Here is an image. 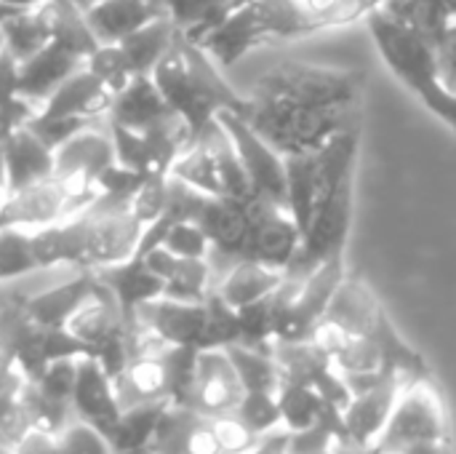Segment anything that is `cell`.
I'll list each match as a JSON object with an SVG mask.
<instances>
[{
  "label": "cell",
  "instance_id": "cell-1",
  "mask_svg": "<svg viewBox=\"0 0 456 454\" xmlns=\"http://www.w3.org/2000/svg\"><path fill=\"white\" fill-rule=\"evenodd\" d=\"M168 107L187 123L192 142L216 120L222 110L243 112L246 96H240L216 70V62L187 35L176 32L168 54L150 72Z\"/></svg>",
  "mask_w": 456,
  "mask_h": 454
},
{
  "label": "cell",
  "instance_id": "cell-2",
  "mask_svg": "<svg viewBox=\"0 0 456 454\" xmlns=\"http://www.w3.org/2000/svg\"><path fill=\"white\" fill-rule=\"evenodd\" d=\"M326 29L305 0H246L232 8L198 45L222 67L273 40H297Z\"/></svg>",
  "mask_w": 456,
  "mask_h": 454
},
{
  "label": "cell",
  "instance_id": "cell-3",
  "mask_svg": "<svg viewBox=\"0 0 456 454\" xmlns=\"http://www.w3.org/2000/svg\"><path fill=\"white\" fill-rule=\"evenodd\" d=\"M363 19L387 70L456 134V96L441 78L438 48L382 8L369 11Z\"/></svg>",
  "mask_w": 456,
  "mask_h": 454
},
{
  "label": "cell",
  "instance_id": "cell-4",
  "mask_svg": "<svg viewBox=\"0 0 456 454\" xmlns=\"http://www.w3.org/2000/svg\"><path fill=\"white\" fill-rule=\"evenodd\" d=\"M358 112L361 110L315 107L289 96L251 91L240 115L281 155H299L321 150L345 128L358 126Z\"/></svg>",
  "mask_w": 456,
  "mask_h": 454
},
{
  "label": "cell",
  "instance_id": "cell-5",
  "mask_svg": "<svg viewBox=\"0 0 456 454\" xmlns=\"http://www.w3.org/2000/svg\"><path fill=\"white\" fill-rule=\"evenodd\" d=\"M366 88V75L350 67H323L305 62H283L256 78L254 91L289 96L315 107L358 110Z\"/></svg>",
  "mask_w": 456,
  "mask_h": 454
},
{
  "label": "cell",
  "instance_id": "cell-6",
  "mask_svg": "<svg viewBox=\"0 0 456 454\" xmlns=\"http://www.w3.org/2000/svg\"><path fill=\"white\" fill-rule=\"evenodd\" d=\"M452 442L449 433V412L441 388L433 383V377H414L406 380L398 401L393 407V415L374 442V447L382 450H406L417 444H438Z\"/></svg>",
  "mask_w": 456,
  "mask_h": 454
},
{
  "label": "cell",
  "instance_id": "cell-7",
  "mask_svg": "<svg viewBox=\"0 0 456 454\" xmlns=\"http://www.w3.org/2000/svg\"><path fill=\"white\" fill-rule=\"evenodd\" d=\"M353 179H345L326 201L318 206L315 217L310 219L307 230L302 233L299 249L286 268L291 278H307L315 268L334 257H345L350 227H353Z\"/></svg>",
  "mask_w": 456,
  "mask_h": 454
},
{
  "label": "cell",
  "instance_id": "cell-8",
  "mask_svg": "<svg viewBox=\"0 0 456 454\" xmlns=\"http://www.w3.org/2000/svg\"><path fill=\"white\" fill-rule=\"evenodd\" d=\"M216 118L235 144V153L246 169L254 195L286 206V158L273 144H267L246 123V118L240 112L222 110Z\"/></svg>",
  "mask_w": 456,
  "mask_h": 454
},
{
  "label": "cell",
  "instance_id": "cell-9",
  "mask_svg": "<svg viewBox=\"0 0 456 454\" xmlns=\"http://www.w3.org/2000/svg\"><path fill=\"white\" fill-rule=\"evenodd\" d=\"M347 260L345 257H334L329 262H323L321 268H315L297 289L294 300L289 302V308L281 313L278 326H275V343H302L310 340L313 329L318 326V321L323 318L334 292L339 289V284L347 276Z\"/></svg>",
  "mask_w": 456,
  "mask_h": 454
},
{
  "label": "cell",
  "instance_id": "cell-10",
  "mask_svg": "<svg viewBox=\"0 0 456 454\" xmlns=\"http://www.w3.org/2000/svg\"><path fill=\"white\" fill-rule=\"evenodd\" d=\"M248 214H251V227H248L243 260L262 262L267 268L286 273L302 241V230L294 222L291 211L281 203L254 195L248 201Z\"/></svg>",
  "mask_w": 456,
  "mask_h": 454
},
{
  "label": "cell",
  "instance_id": "cell-11",
  "mask_svg": "<svg viewBox=\"0 0 456 454\" xmlns=\"http://www.w3.org/2000/svg\"><path fill=\"white\" fill-rule=\"evenodd\" d=\"M246 391L240 385V377L227 356L224 348H208L198 353L195 367V385L190 396V409L214 417L235 412L243 401Z\"/></svg>",
  "mask_w": 456,
  "mask_h": 454
},
{
  "label": "cell",
  "instance_id": "cell-12",
  "mask_svg": "<svg viewBox=\"0 0 456 454\" xmlns=\"http://www.w3.org/2000/svg\"><path fill=\"white\" fill-rule=\"evenodd\" d=\"M134 318L166 345H184V348L206 351V326H208L206 300L179 302V300L158 297L142 305Z\"/></svg>",
  "mask_w": 456,
  "mask_h": 454
},
{
  "label": "cell",
  "instance_id": "cell-13",
  "mask_svg": "<svg viewBox=\"0 0 456 454\" xmlns=\"http://www.w3.org/2000/svg\"><path fill=\"white\" fill-rule=\"evenodd\" d=\"M110 163H115V147L107 128V118L104 126H99L96 120L53 150V174L83 185H94V179Z\"/></svg>",
  "mask_w": 456,
  "mask_h": 454
},
{
  "label": "cell",
  "instance_id": "cell-14",
  "mask_svg": "<svg viewBox=\"0 0 456 454\" xmlns=\"http://www.w3.org/2000/svg\"><path fill=\"white\" fill-rule=\"evenodd\" d=\"M72 415L80 423L94 425L104 436L115 428L123 409L112 391V377L102 369L94 356L77 359L75 391H72Z\"/></svg>",
  "mask_w": 456,
  "mask_h": 454
},
{
  "label": "cell",
  "instance_id": "cell-15",
  "mask_svg": "<svg viewBox=\"0 0 456 454\" xmlns=\"http://www.w3.org/2000/svg\"><path fill=\"white\" fill-rule=\"evenodd\" d=\"M406 377H390L363 393H355L347 407L342 409V428H345V444L353 447H371L379 433L385 431L393 407L398 401V393L403 388Z\"/></svg>",
  "mask_w": 456,
  "mask_h": 454
},
{
  "label": "cell",
  "instance_id": "cell-16",
  "mask_svg": "<svg viewBox=\"0 0 456 454\" xmlns=\"http://www.w3.org/2000/svg\"><path fill=\"white\" fill-rule=\"evenodd\" d=\"M152 454H222L211 420L190 407L168 404L150 442Z\"/></svg>",
  "mask_w": 456,
  "mask_h": 454
},
{
  "label": "cell",
  "instance_id": "cell-17",
  "mask_svg": "<svg viewBox=\"0 0 456 454\" xmlns=\"http://www.w3.org/2000/svg\"><path fill=\"white\" fill-rule=\"evenodd\" d=\"M166 348L131 356L126 361V367L112 377V391H115V399L123 412L134 409V407H144V404L168 401L171 385H168V369H166V359H163Z\"/></svg>",
  "mask_w": 456,
  "mask_h": 454
},
{
  "label": "cell",
  "instance_id": "cell-18",
  "mask_svg": "<svg viewBox=\"0 0 456 454\" xmlns=\"http://www.w3.org/2000/svg\"><path fill=\"white\" fill-rule=\"evenodd\" d=\"M83 64L86 59H80L61 43L51 40L19 64V96L37 107Z\"/></svg>",
  "mask_w": 456,
  "mask_h": 454
},
{
  "label": "cell",
  "instance_id": "cell-19",
  "mask_svg": "<svg viewBox=\"0 0 456 454\" xmlns=\"http://www.w3.org/2000/svg\"><path fill=\"white\" fill-rule=\"evenodd\" d=\"M32 428V380L0 348V450L11 452Z\"/></svg>",
  "mask_w": 456,
  "mask_h": 454
},
{
  "label": "cell",
  "instance_id": "cell-20",
  "mask_svg": "<svg viewBox=\"0 0 456 454\" xmlns=\"http://www.w3.org/2000/svg\"><path fill=\"white\" fill-rule=\"evenodd\" d=\"M110 102L112 94L83 64L43 104H37L35 115L37 118H107Z\"/></svg>",
  "mask_w": 456,
  "mask_h": 454
},
{
  "label": "cell",
  "instance_id": "cell-21",
  "mask_svg": "<svg viewBox=\"0 0 456 454\" xmlns=\"http://www.w3.org/2000/svg\"><path fill=\"white\" fill-rule=\"evenodd\" d=\"M3 166H5V193L27 187L48 174H53V150L40 142V136L19 126L3 142Z\"/></svg>",
  "mask_w": 456,
  "mask_h": 454
},
{
  "label": "cell",
  "instance_id": "cell-22",
  "mask_svg": "<svg viewBox=\"0 0 456 454\" xmlns=\"http://www.w3.org/2000/svg\"><path fill=\"white\" fill-rule=\"evenodd\" d=\"M96 278L112 292L126 321H134L136 310L142 305L163 297V289H166V281L158 278L139 257H131L126 262L96 270Z\"/></svg>",
  "mask_w": 456,
  "mask_h": 454
},
{
  "label": "cell",
  "instance_id": "cell-23",
  "mask_svg": "<svg viewBox=\"0 0 456 454\" xmlns=\"http://www.w3.org/2000/svg\"><path fill=\"white\" fill-rule=\"evenodd\" d=\"M94 289H96V273L83 270L77 278L67 284L51 286L32 297H21V308L35 324L45 329H64L72 313L94 294Z\"/></svg>",
  "mask_w": 456,
  "mask_h": 454
},
{
  "label": "cell",
  "instance_id": "cell-24",
  "mask_svg": "<svg viewBox=\"0 0 456 454\" xmlns=\"http://www.w3.org/2000/svg\"><path fill=\"white\" fill-rule=\"evenodd\" d=\"M171 112L174 110L168 107V102L158 91L155 80L150 75H134L128 80V86L112 96L110 110H107V120L126 126V128H134V131H144L147 126L163 120Z\"/></svg>",
  "mask_w": 456,
  "mask_h": 454
},
{
  "label": "cell",
  "instance_id": "cell-25",
  "mask_svg": "<svg viewBox=\"0 0 456 454\" xmlns=\"http://www.w3.org/2000/svg\"><path fill=\"white\" fill-rule=\"evenodd\" d=\"M83 13L99 43H120L128 32L139 29L163 11H158L150 0H94Z\"/></svg>",
  "mask_w": 456,
  "mask_h": 454
},
{
  "label": "cell",
  "instance_id": "cell-26",
  "mask_svg": "<svg viewBox=\"0 0 456 454\" xmlns=\"http://www.w3.org/2000/svg\"><path fill=\"white\" fill-rule=\"evenodd\" d=\"M283 270L267 268L262 262H251V260H240L235 265H230L216 281H214V292L230 305V308H246L262 297H267L270 292H275L283 281Z\"/></svg>",
  "mask_w": 456,
  "mask_h": 454
},
{
  "label": "cell",
  "instance_id": "cell-27",
  "mask_svg": "<svg viewBox=\"0 0 456 454\" xmlns=\"http://www.w3.org/2000/svg\"><path fill=\"white\" fill-rule=\"evenodd\" d=\"M176 24L160 13L155 19H150L147 24H142L139 29L128 32L118 45L123 51V56L128 59L134 75H150L155 70V64L168 54V48L176 40Z\"/></svg>",
  "mask_w": 456,
  "mask_h": 454
},
{
  "label": "cell",
  "instance_id": "cell-28",
  "mask_svg": "<svg viewBox=\"0 0 456 454\" xmlns=\"http://www.w3.org/2000/svg\"><path fill=\"white\" fill-rule=\"evenodd\" d=\"M3 48L21 64L32 54H37L45 43H51V13L48 5L11 11L0 19Z\"/></svg>",
  "mask_w": 456,
  "mask_h": 454
},
{
  "label": "cell",
  "instance_id": "cell-29",
  "mask_svg": "<svg viewBox=\"0 0 456 454\" xmlns=\"http://www.w3.org/2000/svg\"><path fill=\"white\" fill-rule=\"evenodd\" d=\"M379 8L409 29H414L417 35H422L425 40H430L436 48L456 21L444 0H385Z\"/></svg>",
  "mask_w": 456,
  "mask_h": 454
},
{
  "label": "cell",
  "instance_id": "cell-30",
  "mask_svg": "<svg viewBox=\"0 0 456 454\" xmlns=\"http://www.w3.org/2000/svg\"><path fill=\"white\" fill-rule=\"evenodd\" d=\"M278 409H281V425L289 433H297V431H307L315 423H321L326 417V412L334 409V407H329L323 401V396L313 385H305V383L283 380L281 377V385H278Z\"/></svg>",
  "mask_w": 456,
  "mask_h": 454
},
{
  "label": "cell",
  "instance_id": "cell-31",
  "mask_svg": "<svg viewBox=\"0 0 456 454\" xmlns=\"http://www.w3.org/2000/svg\"><path fill=\"white\" fill-rule=\"evenodd\" d=\"M45 5L51 13V40L86 59L99 45V40L88 27L83 8L72 0H45Z\"/></svg>",
  "mask_w": 456,
  "mask_h": 454
},
{
  "label": "cell",
  "instance_id": "cell-32",
  "mask_svg": "<svg viewBox=\"0 0 456 454\" xmlns=\"http://www.w3.org/2000/svg\"><path fill=\"white\" fill-rule=\"evenodd\" d=\"M232 11V0H168L166 16L176 24L182 35L200 43L227 13Z\"/></svg>",
  "mask_w": 456,
  "mask_h": 454
},
{
  "label": "cell",
  "instance_id": "cell-33",
  "mask_svg": "<svg viewBox=\"0 0 456 454\" xmlns=\"http://www.w3.org/2000/svg\"><path fill=\"white\" fill-rule=\"evenodd\" d=\"M166 407H168V401L126 409L120 415V420L115 423V428L107 433V442H110L112 452H131V450L150 447V442L155 436V428H158V420H160Z\"/></svg>",
  "mask_w": 456,
  "mask_h": 454
},
{
  "label": "cell",
  "instance_id": "cell-34",
  "mask_svg": "<svg viewBox=\"0 0 456 454\" xmlns=\"http://www.w3.org/2000/svg\"><path fill=\"white\" fill-rule=\"evenodd\" d=\"M224 351H227L246 393H278L281 369H278L273 353L254 351L246 345H230Z\"/></svg>",
  "mask_w": 456,
  "mask_h": 454
},
{
  "label": "cell",
  "instance_id": "cell-35",
  "mask_svg": "<svg viewBox=\"0 0 456 454\" xmlns=\"http://www.w3.org/2000/svg\"><path fill=\"white\" fill-rule=\"evenodd\" d=\"M214 289V273L208 260H190L179 257L171 276L166 278L163 297L179 302H203Z\"/></svg>",
  "mask_w": 456,
  "mask_h": 454
},
{
  "label": "cell",
  "instance_id": "cell-36",
  "mask_svg": "<svg viewBox=\"0 0 456 454\" xmlns=\"http://www.w3.org/2000/svg\"><path fill=\"white\" fill-rule=\"evenodd\" d=\"M171 174L179 177L182 182H187L190 187L206 193V195H219L214 155L203 139H195L187 150H182V155L171 166Z\"/></svg>",
  "mask_w": 456,
  "mask_h": 454
},
{
  "label": "cell",
  "instance_id": "cell-37",
  "mask_svg": "<svg viewBox=\"0 0 456 454\" xmlns=\"http://www.w3.org/2000/svg\"><path fill=\"white\" fill-rule=\"evenodd\" d=\"M37 270V262L29 249V230L0 227V284L29 276Z\"/></svg>",
  "mask_w": 456,
  "mask_h": 454
},
{
  "label": "cell",
  "instance_id": "cell-38",
  "mask_svg": "<svg viewBox=\"0 0 456 454\" xmlns=\"http://www.w3.org/2000/svg\"><path fill=\"white\" fill-rule=\"evenodd\" d=\"M86 70H91L104 88L115 96L118 91H123L128 86V80L134 78V70L128 64V59L123 56L118 43H99L88 56H86Z\"/></svg>",
  "mask_w": 456,
  "mask_h": 454
},
{
  "label": "cell",
  "instance_id": "cell-39",
  "mask_svg": "<svg viewBox=\"0 0 456 454\" xmlns=\"http://www.w3.org/2000/svg\"><path fill=\"white\" fill-rule=\"evenodd\" d=\"M208 420H211V428H214L216 442L222 447V454H248L262 442V436L246 420H240L238 412L214 415Z\"/></svg>",
  "mask_w": 456,
  "mask_h": 454
},
{
  "label": "cell",
  "instance_id": "cell-40",
  "mask_svg": "<svg viewBox=\"0 0 456 454\" xmlns=\"http://www.w3.org/2000/svg\"><path fill=\"white\" fill-rule=\"evenodd\" d=\"M168 252H174L176 257H190V260H208L211 254V241L203 233V227L195 219H179L174 222L163 241H160Z\"/></svg>",
  "mask_w": 456,
  "mask_h": 454
},
{
  "label": "cell",
  "instance_id": "cell-41",
  "mask_svg": "<svg viewBox=\"0 0 456 454\" xmlns=\"http://www.w3.org/2000/svg\"><path fill=\"white\" fill-rule=\"evenodd\" d=\"M166 198H168V174H147L144 182L139 185V190L134 193L128 211L144 225L155 222L163 209H166Z\"/></svg>",
  "mask_w": 456,
  "mask_h": 454
},
{
  "label": "cell",
  "instance_id": "cell-42",
  "mask_svg": "<svg viewBox=\"0 0 456 454\" xmlns=\"http://www.w3.org/2000/svg\"><path fill=\"white\" fill-rule=\"evenodd\" d=\"M238 417L246 420L259 436L273 433L281 425V409H278V393H246L238 404Z\"/></svg>",
  "mask_w": 456,
  "mask_h": 454
},
{
  "label": "cell",
  "instance_id": "cell-43",
  "mask_svg": "<svg viewBox=\"0 0 456 454\" xmlns=\"http://www.w3.org/2000/svg\"><path fill=\"white\" fill-rule=\"evenodd\" d=\"M59 442L64 454H115L102 431L80 420H69L59 431Z\"/></svg>",
  "mask_w": 456,
  "mask_h": 454
},
{
  "label": "cell",
  "instance_id": "cell-44",
  "mask_svg": "<svg viewBox=\"0 0 456 454\" xmlns=\"http://www.w3.org/2000/svg\"><path fill=\"white\" fill-rule=\"evenodd\" d=\"M8 454H64L61 452V442L59 433L53 431H43V428H32L21 436V442Z\"/></svg>",
  "mask_w": 456,
  "mask_h": 454
},
{
  "label": "cell",
  "instance_id": "cell-45",
  "mask_svg": "<svg viewBox=\"0 0 456 454\" xmlns=\"http://www.w3.org/2000/svg\"><path fill=\"white\" fill-rule=\"evenodd\" d=\"M438 64L446 88L456 96V21L452 24L449 35L438 43Z\"/></svg>",
  "mask_w": 456,
  "mask_h": 454
},
{
  "label": "cell",
  "instance_id": "cell-46",
  "mask_svg": "<svg viewBox=\"0 0 456 454\" xmlns=\"http://www.w3.org/2000/svg\"><path fill=\"white\" fill-rule=\"evenodd\" d=\"M289 431L283 428V431H273V433H267V436H262V442L251 450L248 454H286L289 452Z\"/></svg>",
  "mask_w": 456,
  "mask_h": 454
},
{
  "label": "cell",
  "instance_id": "cell-47",
  "mask_svg": "<svg viewBox=\"0 0 456 454\" xmlns=\"http://www.w3.org/2000/svg\"><path fill=\"white\" fill-rule=\"evenodd\" d=\"M45 0H0V19L11 11H24V8H37Z\"/></svg>",
  "mask_w": 456,
  "mask_h": 454
},
{
  "label": "cell",
  "instance_id": "cell-48",
  "mask_svg": "<svg viewBox=\"0 0 456 454\" xmlns=\"http://www.w3.org/2000/svg\"><path fill=\"white\" fill-rule=\"evenodd\" d=\"M5 198V166H3V147H0V201Z\"/></svg>",
  "mask_w": 456,
  "mask_h": 454
},
{
  "label": "cell",
  "instance_id": "cell-49",
  "mask_svg": "<svg viewBox=\"0 0 456 454\" xmlns=\"http://www.w3.org/2000/svg\"><path fill=\"white\" fill-rule=\"evenodd\" d=\"M385 0H361V5H363V16L369 13V11H374V8H379Z\"/></svg>",
  "mask_w": 456,
  "mask_h": 454
},
{
  "label": "cell",
  "instance_id": "cell-50",
  "mask_svg": "<svg viewBox=\"0 0 456 454\" xmlns=\"http://www.w3.org/2000/svg\"><path fill=\"white\" fill-rule=\"evenodd\" d=\"M444 5H446V8L452 11V16L456 19V0H444Z\"/></svg>",
  "mask_w": 456,
  "mask_h": 454
},
{
  "label": "cell",
  "instance_id": "cell-51",
  "mask_svg": "<svg viewBox=\"0 0 456 454\" xmlns=\"http://www.w3.org/2000/svg\"><path fill=\"white\" fill-rule=\"evenodd\" d=\"M118 454H152V452H150V447H144V450H131V452H118Z\"/></svg>",
  "mask_w": 456,
  "mask_h": 454
},
{
  "label": "cell",
  "instance_id": "cell-52",
  "mask_svg": "<svg viewBox=\"0 0 456 454\" xmlns=\"http://www.w3.org/2000/svg\"><path fill=\"white\" fill-rule=\"evenodd\" d=\"M72 3H77V5H80V8H83V11H86V8H88V5H91V3H94V0H72Z\"/></svg>",
  "mask_w": 456,
  "mask_h": 454
},
{
  "label": "cell",
  "instance_id": "cell-53",
  "mask_svg": "<svg viewBox=\"0 0 456 454\" xmlns=\"http://www.w3.org/2000/svg\"><path fill=\"white\" fill-rule=\"evenodd\" d=\"M246 0H232V8H238V5H243Z\"/></svg>",
  "mask_w": 456,
  "mask_h": 454
}]
</instances>
